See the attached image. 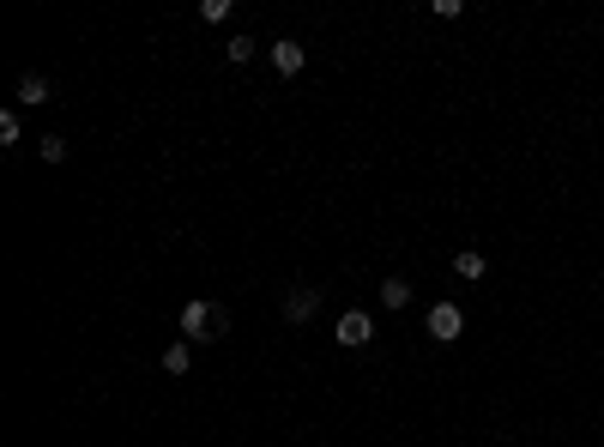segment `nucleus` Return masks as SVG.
I'll return each instance as SVG.
<instances>
[{
    "label": "nucleus",
    "instance_id": "obj_6",
    "mask_svg": "<svg viewBox=\"0 0 604 447\" xmlns=\"http://www.w3.org/2000/svg\"><path fill=\"white\" fill-rule=\"evenodd\" d=\"M13 97H19V103H31V109H42V103H49V79H42V73H24Z\"/></svg>",
    "mask_w": 604,
    "mask_h": 447
},
{
    "label": "nucleus",
    "instance_id": "obj_10",
    "mask_svg": "<svg viewBox=\"0 0 604 447\" xmlns=\"http://www.w3.org/2000/svg\"><path fill=\"white\" fill-rule=\"evenodd\" d=\"M37 151H42V163H67V140H60V133L37 140Z\"/></svg>",
    "mask_w": 604,
    "mask_h": 447
},
{
    "label": "nucleus",
    "instance_id": "obj_2",
    "mask_svg": "<svg viewBox=\"0 0 604 447\" xmlns=\"http://www.w3.org/2000/svg\"><path fill=\"white\" fill-rule=\"evenodd\" d=\"M460 326H465V315L453 303H435V308H429V339H435V345H453V339H460Z\"/></svg>",
    "mask_w": 604,
    "mask_h": 447
},
{
    "label": "nucleus",
    "instance_id": "obj_4",
    "mask_svg": "<svg viewBox=\"0 0 604 447\" xmlns=\"http://www.w3.org/2000/svg\"><path fill=\"white\" fill-rule=\"evenodd\" d=\"M266 55H272V67H279L284 79H290V73H302V61H308V49H302V42H290V37H279Z\"/></svg>",
    "mask_w": 604,
    "mask_h": 447
},
{
    "label": "nucleus",
    "instance_id": "obj_1",
    "mask_svg": "<svg viewBox=\"0 0 604 447\" xmlns=\"http://www.w3.org/2000/svg\"><path fill=\"white\" fill-rule=\"evenodd\" d=\"M333 339H339L344 351H362L369 339H375V321H369L362 308H351V315H339V326H333Z\"/></svg>",
    "mask_w": 604,
    "mask_h": 447
},
{
    "label": "nucleus",
    "instance_id": "obj_9",
    "mask_svg": "<svg viewBox=\"0 0 604 447\" xmlns=\"http://www.w3.org/2000/svg\"><path fill=\"white\" fill-rule=\"evenodd\" d=\"M163 369H169V375H188V369H194V351H188V345H169V351H163Z\"/></svg>",
    "mask_w": 604,
    "mask_h": 447
},
{
    "label": "nucleus",
    "instance_id": "obj_11",
    "mask_svg": "<svg viewBox=\"0 0 604 447\" xmlns=\"http://www.w3.org/2000/svg\"><path fill=\"white\" fill-rule=\"evenodd\" d=\"M200 19H206V24H224V19H230V0H206Z\"/></svg>",
    "mask_w": 604,
    "mask_h": 447
},
{
    "label": "nucleus",
    "instance_id": "obj_12",
    "mask_svg": "<svg viewBox=\"0 0 604 447\" xmlns=\"http://www.w3.org/2000/svg\"><path fill=\"white\" fill-rule=\"evenodd\" d=\"M254 49H261V42H254V37H230V61H248V55H254Z\"/></svg>",
    "mask_w": 604,
    "mask_h": 447
},
{
    "label": "nucleus",
    "instance_id": "obj_8",
    "mask_svg": "<svg viewBox=\"0 0 604 447\" xmlns=\"http://www.w3.org/2000/svg\"><path fill=\"white\" fill-rule=\"evenodd\" d=\"M381 303L387 308H405V303H411V278H387V285H381Z\"/></svg>",
    "mask_w": 604,
    "mask_h": 447
},
{
    "label": "nucleus",
    "instance_id": "obj_13",
    "mask_svg": "<svg viewBox=\"0 0 604 447\" xmlns=\"http://www.w3.org/2000/svg\"><path fill=\"white\" fill-rule=\"evenodd\" d=\"M0 145H19V115H0Z\"/></svg>",
    "mask_w": 604,
    "mask_h": 447
},
{
    "label": "nucleus",
    "instance_id": "obj_5",
    "mask_svg": "<svg viewBox=\"0 0 604 447\" xmlns=\"http://www.w3.org/2000/svg\"><path fill=\"white\" fill-rule=\"evenodd\" d=\"M181 333H188V339H206V333H212V303H200V296L181 303Z\"/></svg>",
    "mask_w": 604,
    "mask_h": 447
},
{
    "label": "nucleus",
    "instance_id": "obj_3",
    "mask_svg": "<svg viewBox=\"0 0 604 447\" xmlns=\"http://www.w3.org/2000/svg\"><path fill=\"white\" fill-rule=\"evenodd\" d=\"M315 308H321V290H315V285H297L290 296H284V321L302 326V321H315Z\"/></svg>",
    "mask_w": 604,
    "mask_h": 447
},
{
    "label": "nucleus",
    "instance_id": "obj_7",
    "mask_svg": "<svg viewBox=\"0 0 604 447\" xmlns=\"http://www.w3.org/2000/svg\"><path fill=\"white\" fill-rule=\"evenodd\" d=\"M453 272H460V278H471V285H478L483 272H490V260H483L478 248H465V254H453Z\"/></svg>",
    "mask_w": 604,
    "mask_h": 447
}]
</instances>
